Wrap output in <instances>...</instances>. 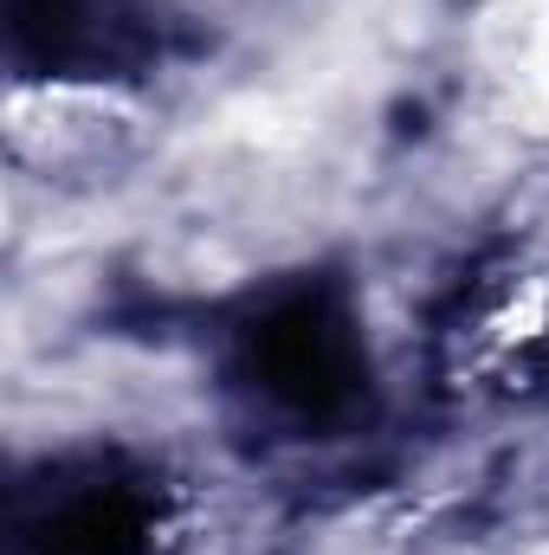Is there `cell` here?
Returning <instances> with one entry per match:
<instances>
[{
	"instance_id": "cell-1",
	"label": "cell",
	"mask_w": 549,
	"mask_h": 555,
	"mask_svg": "<svg viewBox=\"0 0 549 555\" xmlns=\"http://www.w3.org/2000/svg\"><path fill=\"white\" fill-rule=\"evenodd\" d=\"M446 369L472 395L531 401L549 388V214L511 233L459 284L446 317Z\"/></svg>"
},
{
	"instance_id": "cell-2",
	"label": "cell",
	"mask_w": 549,
	"mask_h": 555,
	"mask_svg": "<svg viewBox=\"0 0 549 555\" xmlns=\"http://www.w3.org/2000/svg\"><path fill=\"white\" fill-rule=\"evenodd\" d=\"M356 382L349 323L330 317L317 297L291 304L284 317L259 323L253 336V388H266L291 414H330Z\"/></svg>"
},
{
	"instance_id": "cell-3",
	"label": "cell",
	"mask_w": 549,
	"mask_h": 555,
	"mask_svg": "<svg viewBox=\"0 0 549 555\" xmlns=\"http://www.w3.org/2000/svg\"><path fill=\"white\" fill-rule=\"evenodd\" d=\"M155 537V504L137 478L85 472L72 485H52L46 511L20 517L26 555H142Z\"/></svg>"
},
{
	"instance_id": "cell-4",
	"label": "cell",
	"mask_w": 549,
	"mask_h": 555,
	"mask_svg": "<svg viewBox=\"0 0 549 555\" xmlns=\"http://www.w3.org/2000/svg\"><path fill=\"white\" fill-rule=\"evenodd\" d=\"M472 59L511 130L549 142V0H478Z\"/></svg>"
},
{
	"instance_id": "cell-5",
	"label": "cell",
	"mask_w": 549,
	"mask_h": 555,
	"mask_svg": "<svg viewBox=\"0 0 549 555\" xmlns=\"http://www.w3.org/2000/svg\"><path fill=\"white\" fill-rule=\"evenodd\" d=\"M518 555H549V543H531V550H518Z\"/></svg>"
}]
</instances>
